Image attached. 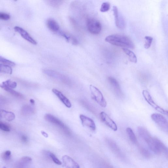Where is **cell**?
<instances>
[{"instance_id":"f35d334b","label":"cell","mask_w":168,"mask_h":168,"mask_svg":"<svg viewBox=\"0 0 168 168\" xmlns=\"http://www.w3.org/2000/svg\"><path fill=\"white\" fill-rule=\"evenodd\" d=\"M107 168H114L112 166L108 165H107Z\"/></svg>"},{"instance_id":"cb8c5ba5","label":"cell","mask_w":168,"mask_h":168,"mask_svg":"<svg viewBox=\"0 0 168 168\" xmlns=\"http://www.w3.org/2000/svg\"><path fill=\"white\" fill-rule=\"evenodd\" d=\"M130 141L136 145H137L138 141L133 131L130 128H128L126 129Z\"/></svg>"},{"instance_id":"8d00e7d4","label":"cell","mask_w":168,"mask_h":168,"mask_svg":"<svg viewBox=\"0 0 168 168\" xmlns=\"http://www.w3.org/2000/svg\"><path fill=\"white\" fill-rule=\"evenodd\" d=\"M41 133L42 135L44 136V137L45 138H48V134H47L46 133L44 132V131H42L41 132Z\"/></svg>"},{"instance_id":"d6a6232c","label":"cell","mask_w":168,"mask_h":168,"mask_svg":"<svg viewBox=\"0 0 168 168\" xmlns=\"http://www.w3.org/2000/svg\"><path fill=\"white\" fill-rule=\"evenodd\" d=\"M10 18V16L6 13L0 12V19L7 20Z\"/></svg>"},{"instance_id":"8fae6325","label":"cell","mask_w":168,"mask_h":168,"mask_svg":"<svg viewBox=\"0 0 168 168\" xmlns=\"http://www.w3.org/2000/svg\"><path fill=\"white\" fill-rule=\"evenodd\" d=\"M113 11L115 24L117 27L120 29H124L125 26L124 21L123 17L119 13L118 9L116 6H113Z\"/></svg>"},{"instance_id":"d590c367","label":"cell","mask_w":168,"mask_h":168,"mask_svg":"<svg viewBox=\"0 0 168 168\" xmlns=\"http://www.w3.org/2000/svg\"><path fill=\"white\" fill-rule=\"evenodd\" d=\"M22 140L24 142H26L27 141L28 138L27 137V136L24 135L22 136V137H21Z\"/></svg>"},{"instance_id":"52a82bcc","label":"cell","mask_w":168,"mask_h":168,"mask_svg":"<svg viewBox=\"0 0 168 168\" xmlns=\"http://www.w3.org/2000/svg\"><path fill=\"white\" fill-rule=\"evenodd\" d=\"M143 95L145 101L150 106L160 113L166 115H168V112L160 107L153 101L150 94L147 90H145L143 91Z\"/></svg>"},{"instance_id":"5b68a950","label":"cell","mask_w":168,"mask_h":168,"mask_svg":"<svg viewBox=\"0 0 168 168\" xmlns=\"http://www.w3.org/2000/svg\"><path fill=\"white\" fill-rule=\"evenodd\" d=\"M151 118L161 130L165 132H168L167 120L163 116L158 113H154L151 115Z\"/></svg>"},{"instance_id":"d6986e66","label":"cell","mask_w":168,"mask_h":168,"mask_svg":"<svg viewBox=\"0 0 168 168\" xmlns=\"http://www.w3.org/2000/svg\"><path fill=\"white\" fill-rule=\"evenodd\" d=\"M59 33L67 41L72 44L76 45L78 44V42L77 40L71 35L62 31L60 32Z\"/></svg>"},{"instance_id":"836d02e7","label":"cell","mask_w":168,"mask_h":168,"mask_svg":"<svg viewBox=\"0 0 168 168\" xmlns=\"http://www.w3.org/2000/svg\"><path fill=\"white\" fill-rule=\"evenodd\" d=\"M0 129L6 132H9L10 130L8 125L2 122H0Z\"/></svg>"},{"instance_id":"1f68e13d","label":"cell","mask_w":168,"mask_h":168,"mask_svg":"<svg viewBox=\"0 0 168 168\" xmlns=\"http://www.w3.org/2000/svg\"><path fill=\"white\" fill-rule=\"evenodd\" d=\"M32 160V159L30 157H24L21 159L20 162L21 163L25 164L31 162Z\"/></svg>"},{"instance_id":"e0dca14e","label":"cell","mask_w":168,"mask_h":168,"mask_svg":"<svg viewBox=\"0 0 168 168\" xmlns=\"http://www.w3.org/2000/svg\"><path fill=\"white\" fill-rule=\"evenodd\" d=\"M46 25L47 27L52 31L57 32L60 29V26L56 21L52 19H49L47 20Z\"/></svg>"},{"instance_id":"83f0119b","label":"cell","mask_w":168,"mask_h":168,"mask_svg":"<svg viewBox=\"0 0 168 168\" xmlns=\"http://www.w3.org/2000/svg\"><path fill=\"white\" fill-rule=\"evenodd\" d=\"M0 62L3 63V64L6 65L10 66H14L15 65L14 62L5 59L1 56H0Z\"/></svg>"},{"instance_id":"277c9868","label":"cell","mask_w":168,"mask_h":168,"mask_svg":"<svg viewBox=\"0 0 168 168\" xmlns=\"http://www.w3.org/2000/svg\"><path fill=\"white\" fill-rule=\"evenodd\" d=\"M47 122L51 123L61 129L63 132L67 134L70 133V130L67 126L58 119L50 114H46L44 116Z\"/></svg>"},{"instance_id":"ba28073f","label":"cell","mask_w":168,"mask_h":168,"mask_svg":"<svg viewBox=\"0 0 168 168\" xmlns=\"http://www.w3.org/2000/svg\"><path fill=\"white\" fill-rule=\"evenodd\" d=\"M44 72L46 75L56 79L57 80L61 81L67 84L70 83L69 78L61 74L50 69H46L44 70Z\"/></svg>"},{"instance_id":"f546056e","label":"cell","mask_w":168,"mask_h":168,"mask_svg":"<svg viewBox=\"0 0 168 168\" xmlns=\"http://www.w3.org/2000/svg\"><path fill=\"white\" fill-rule=\"evenodd\" d=\"M49 156L52 160L55 163V164L57 165H61L62 164V162L58 159L56 156L51 152H50L49 153Z\"/></svg>"},{"instance_id":"f1b7e54d","label":"cell","mask_w":168,"mask_h":168,"mask_svg":"<svg viewBox=\"0 0 168 168\" xmlns=\"http://www.w3.org/2000/svg\"><path fill=\"white\" fill-rule=\"evenodd\" d=\"M110 8V4L108 2L103 3L100 9V11L102 12H107L109 10Z\"/></svg>"},{"instance_id":"6da1fadb","label":"cell","mask_w":168,"mask_h":168,"mask_svg":"<svg viewBox=\"0 0 168 168\" xmlns=\"http://www.w3.org/2000/svg\"><path fill=\"white\" fill-rule=\"evenodd\" d=\"M105 40L113 45L123 47V48L133 49V42L127 36L120 35H112L107 37Z\"/></svg>"},{"instance_id":"ab89813d","label":"cell","mask_w":168,"mask_h":168,"mask_svg":"<svg viewBox=\"0 0 168 168\" xmlns=\"http://www.w3.org/2000/svg\"><path fill=\"white\" fill-rule=\"evenodd\" d=\"M3 168H6V167H4Z\"/></svg>"},{"instance_id":"9c48e42d","label":"cell","mask_w":168,"mask_h":168,"mask_svg":"<svg viewBox=\"0 0 168 168\" xmlns=\"http://www.w3.org/2000/svg\"><path fill=\"white\" fill-rule=\"evenodd\" d=\"M99 117L102 121L108 127L114 131L118 129L117 126L114 121L106 113L102 112L99 114Z\"/></svg>"},{"instance_id":"3957f363","label":"cell","mask_w":168,"mask_h":168,"mask_svg":"<svg viewBox=\"0 0 168 168\" xmlns=\"http://www.w3.org/2000/svg\"><path fill=\"white\" fill-rule=\"evenodd\" d=\"M90 89L92 98L100 106L103 107L107 106V102L103 94L99 89L93 85L90 86Z\"/></svg>"},{"instance_id":"4fadbf2b","label":"cell","mask_w":168,"mask_h":168,"mask_svg":"<svg viewBox=\"0 0 168 168\" xmlns=\"http://www.w3.org/2000/svg\"><path fill=\"white\" fill-rule=\"evenodd\" d=\"M82 125L94 131L96 129V126L93 120L83 115H81L80 116Z\"/></svg>"},{"instance_id":"d4e9b609","label":"cell","mask_w":168,"mask_h":168,"mask_svg":"<svg viewBox=\"0 0 168 168\" xmlns=\"http://www.w3.org/2000/svg\"><path fill=\"white\" fill-rule=\"evenodd\" d=\"M0 87L3 89L5 91H6L14 96L20 98L23 97V96L22 94L16 91H15L13 89L4 86H2Z\"/></svg>"},{"instance_id":"5bb4252c","label":"cell","mask_w":168,"mask_h":168,"mask_svg":"<svg viewBox=\"0 0 168 168\" xmlns=\"http://www.w3.org/2000/svg\"><path fill=\"white\" fill-rule=\"evenodd\" d=\"M62 159L66 168H80L79 165L69 156L64 155L62 157Z\"/></svg>"},{"instance_id":"4316f807","label":"cell","mask_w":168,"mask_h":168,"mask_svg":"<svg viewBox=\"0 0 168 168\" xmlns=\"http://www.w3.org/2000/svg\"><path fill=\"white\" fill-rule=\"evenodd\" d=\"M145 41L144 45L145 48L146 49H148L151 46L152 41H153V38L151 36H145Z\"/></svg>"},{"instance_id":"7a4b0ae2","label":"cell","mask_w":168,"mask_h":168,"mask_svg":"<svg viewBox=\"0 0 168 168\" xmlns=\"http://www.w3.org/2000/svg\"><path fill=\"white\" fill-rule=\"evenodd\" d=\"M150 149L157 154H165L167 155L168 149L166 145L158 139L152 138L148 144Z\"/></svg>"},{"instance_id":"74e56055","label":"cell","mask_w":168,"mask_h":168,"mask_svg":"<svg viewBox=\"0 0 168 168\" xmlns=\"http://www.w3.org/2000/svg\"><path fill=\"white\" fill-rule=\"evenodd\" d=\"M30 102L32 104L34 105L35 103V101L33 99H31L30 100Z\"/></svg>"},{"instance_id":"7402d4cb","label":"cell","mask_w":168,"mask_h":168,"mask_svg":"<svg viewBox=\"0 0 168 168\" xmlns=\"http://www.w3.org/2000/svg\"><path fill=\"white\" fill-rule=\"evenodd\" d=\"M12 72L13 70L11 66L6 65L0 64V73L11 75Z\"/></svg>"},{"instance_id":"603a6c76","label":"cell","mask_w":168,"mask_h":168,"mask_svg":"<svg viewBox=\"0 0 168 168\" xmlns=\"http://www.w3.org/2000/svg\"><path fill=\"white\" fill-rule=\"evenodd\" d=\"M17 84L16 82L10 80H8L0 84V87H6L9 88L14 89L17 87Z\"/></svg>"},{"instance_id":"8992f818","label":"cell","mask_w":168,"mask_h":168,"mask_svg":"<svg viewBox=\"0 0 168 168\" xmlns=\"http://www.w3.org/2000/svg\"><path fill=\"white\" fill-rule=\"evenodd\" d=\"M87 26L89 32L94 35L101 33L102 26L100 23L95 19L89 18L87 21Z\"/></svg>"},{"instance_id":"30bf717a","label":"cell","mask_w":168,"mask_h":168,"mask_svg":"<svg viewBox=\"0 0 168 168\" xmlns=\"http://www.w3.org/2000/svg\"><path fill=\"white\" fill-rule=\"evenodd\" d=\"M108 81L116 95L120 97H122L123 94L117 81L112 77H108Z\"/></svg>"},{"instance_id":"7c38bea8","label":"cell","mask_w":168,"mask_h":168,"mask_svg":"<svg viewBox=\"0 0 168 168\" xmlns=\"http://www.w3.org/2000/svg\"><path fill=\"white\" fill-rule=\"evenodd\" d=\"M15 32H18L22 36V37L30 43L34 45L37 44L36 41L25 30L18 26H15L14 28Z\"/></svg>"},{"instance_id":"9a60e30c","label":"cell","mask_w":168,"mask_h":168,"mask_svg":"<svg viewBox=\"0 0 168 168\" xmlns=\"http://www.w3.org/2000/svg\"><path fill=\"white\" fill-rule=\"evenodd\" d=\"M52 92L59 99L66 107L68 108L71 107L72 104L70 101L61 92L55 88L52 89Z\"/></svg>"},{"instance_id":"e575fe53","label":"cell","mask_w":168,"mask_h":168,"mask_svg":"<svg viewBox=\"0 0 168 168\" xmlns=\"http://www.w3.org/2000/svg\"><path fill=\"white\" fill-rule=\"evenodd\" d=\"M50 4L52 6H57L60 5L61 3V1H50Z\"/></svg>"},{"instance_id":"44dd1931","label":"cell","mask_w":168,"mask_h":168,"mask_svg":"<svg viewBox=\"0 0 168 168\" xmlns=\"http://www.w3.org/2000/svg\"><path fill=\"white\" fill-rule=\"evenodd\" d=\"M123 50L124 53L128 57L130 61L134 63L137 62V58L133 52L125 48H123Z\"/></svg>"},{"instance_id":"4dcf8cb0","label":"cell","mask_w":168,"mask_h":168,"mask_svg":"<svg viewBox=\"0 0 168 168\" xmlns=\"http://www.w3.org/2000/svg\"><path fill=\"white\" fill-rule=\"evenodd\" d=\"M11 152L10 151L7 150L5 151L2 155V158L5 161L9 160L11 157Z\"/></svg>"},{"instance_id":"484cf974","label":"cell","mask_w":168,"mask_h":168,"mask_svg":"<svg viewBox=\"0 0 168 168\" xmlns=\"http://www.w3.org/2000/svg\"><path fill=\"white\" fill-rule=\"evenodd\" d=\"M141 154L147 158H149L151 156V154L149 150L142 147H141L139 149Z\"/></svg>"},{"instance_id":"ac0fdd59","label":"cell","mask_w":168,"mask_h":168,"mask_svg":"<svg viewBox=\"0 0 168 168\" xmlns=\"http://www.w3.org/2000/svg\"><path fill=\"white\" fill-rule=\"evenodd\" d=\"M0 116L8 122H11L15 118V115L12 112L4 110H0Z\"/></svg>"},{"instance_id":"ffe728a7","label":"cell","mask_w":168,"mask_h":168,"mask_svg":"<svg viewBox=\"0 0 168 168\" xmlns=\"http://www.w3.org/2000/svg\"><path fill=\"white\" fill-rule=\"evenodd\" d=\"M107 142L114 153L118 155H121V153L119 147L114 141L111 139H107Z\"/></svg>"},{"instance_id":"2e32d148","label":"cell","mask_w":168,"mask_h":168,"mask_svg":"<svg viewBox=\"0 0 168 168\" xmlns=\"http://www.w3.org/2000/svg\"><path fill=\"white\" fill-rule=\"evenodd\" d=\"M138 132L140 137L147 144L152 138L148 130L145 128L140 127L138 128Z\"/></svg>"},{"instance_id":"60d3db41","label":"cell","mask_w":168,"mask_h":168,"mask_svg":"<svg viewBox=\"0 0 168 168\" xmlns=\"http://www.w3.org/2000/svg\"><path fill=\"white\" fill-rule=\"evenodd\" d=\"M0 29H1V28H0Z\"/></svg>"}]
</instances>
